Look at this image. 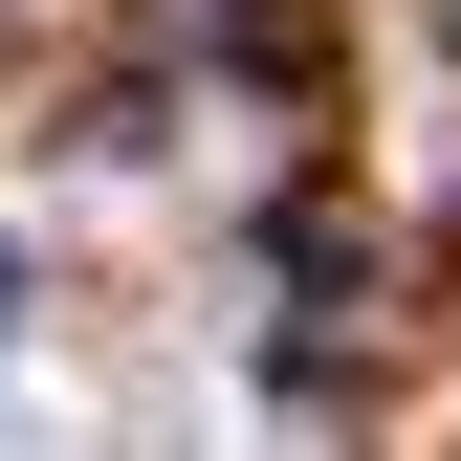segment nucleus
Listing matches in <instances>:
<instances>
[{
  "label": "nucleus",
  "mask_w": 461,
  "mask_h": 461,
  "mask_svg": "<svg viewBox=\"0 0 461 461\" xmlns=\"http://www.w3.org/2000/svg\"><path fill=\"white\" fill-rule=\"evenodd\" d=\"M0 330H23V242H0Z\"/></svg>",
  "instance_id": "f257e3e1"
}]
</instances>
